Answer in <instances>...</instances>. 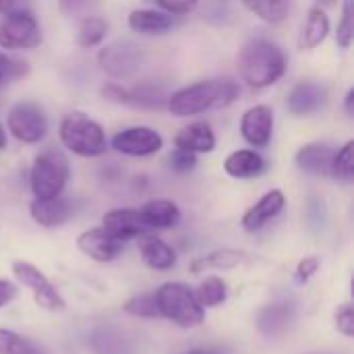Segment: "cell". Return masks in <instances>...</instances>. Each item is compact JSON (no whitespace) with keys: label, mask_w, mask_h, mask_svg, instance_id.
<instances>
[{"label":"cell","mask_w":354,"mask_h":354,"mask_svg":"<svg viewBox=\"0 0 354 354\" xmlns=\"http://www.w3.org/2000/svg\"><path fill=\"white\" fill-rule=\"evenodd\" d=\"M288 60L284 50L268 37H249L236 56V68L251 89L276 85L286 73Z\"/></svg>","instance_id":"obj_1"},{"label":"cell","mask_w":354,"mask_h":354,"mask_svg":"<svg viewBox=\"0 0 354 354\" xmlns=\"http://www.w3.org/2000/svg\"><path fill=\"white\" fill-rule=\"evenodd\" d=\"M241 89L232 79H207L176 89L166 100V108L172 116L189 118L205 114L214 108H226L236 102Z\"/></svg>","instance_id":"obj_2"},{"label":"cell","mask_w":354,"mask_h":354,"mask_svg":"<svg viewBox=\"0 0 354 354\" xmlns=\"http://www.w3.org/2000/svg\"><path fill=\"white\" fill-rule=\"evenodd\" d=\"M58 137L64 149L79 158H100L108 151L104 127L85 112H68L58 124Z\"/></svg>","instance_id":"obj_3"},{"label":"cell","mask_w":354,"mask_h":354,"mask_svg":"<svg viewBox=\"0 0 354 354\" xmlns=\"http://www.w3.org/2000/svg\"><path fill=\"white\" fill-rule=\"evenodd\" d=\"M71 180V162L64 151L48 147L33 158L29 185L35 199L60 197Z\"/></svg>","instance_id":"obj_4"},{"label":"cell","mask_w":354,"mask_h":354,"mask_svg":"<svg viewBox=\"0 0 354 354\" xmlns=\"http://www.w3.org/2000/svg\"><path fill=\"white\" fill-rule=\"evenodd\" d=\"M153 299L160 317H166L180 328H195L205 317V309L197 301L195 290L183 282L162 284L158 290H153Z\"/></svg>","instance_id":"obj_5"},{"label":"cell","mask_w":354,"mask_h":354,"mask_svg":"<svg viewBox=\"0 0 354 354\" xmlns=\"http://www.w3.org/2000/svg\"><path fill=\"white\" fill-rule=\"evenodd\" d=\"M6 131L23 145H35L48 135L50 118L41 104L33 100H21L12 104L6 114Z\"/></svg>","instance_id":"obj_6"},{"label":"cell","mask_w":354,"mask_h":354,"mask_svg":"<svg viewBox=\"0 0 354 354\" xmlns=\"http://www.w3.org/2000/svg\"><path fill=\"white\" fill-rule=\"evenodd\" d=\"M145 60V52L131 39H116L104 46L97 54V64L102 73L112 79H129L133 77Z\"/></svg>","instance_id":"obj_7"},{"label":"cell","mask_w":354,"mask_h":354,"mask_svg":"<svg viewBox=\"0 0 354 354\" xmlns=\"http://www.w3.org/2000/svg\"><path fill=\"white\" fill-rule=\"evenodd\" d=\"M39 44H41V27L33 10L8 15L0 23L2 50H33Z\"/></svg>","instance_id":"obj_8"},{"label":"cell","mask_w":354,"mask_h":354,"mask_svg":"<svg viewBox=\"0 0 354 354\" xmlns=\"http://www.w3.org/2000/svg\"><path fill=\"white\" fill-rule=\"evenodd\" d=\"M108 145L127 158H149L164 149V137L151 127L135 124L114 133Z\"/></svg>","instance_id":"obj_9"},{"label":"cell","mask_w":354,"mask_h":354,"mask_svg":"<svg viewBox=\"0 0 354 354\" xmlns=\"http://www.w3.org/2000/svg\"><path fill=\"white\" fill-rule=\"evenodd\" d=\"M12 274L19 280V284L27 286L33 295V301L37 307L46 311H62L66 307L64 299L56 290V286L46 278L41 270H37L33 263L27 261H15L12 263Z\"/></svg>","instance_id":"obj_10"},{"label":"cell","mask_w":354,"mask_h":354,"mask_svg":"<svg viewBox=\"0 0 354 354\" xmlns=\"http://www.w3.org/2000/svg\"><path fill=\"white\" fill-rule=\"evenodd\" d=\"M276 127V116L272 106L268 104H255L247 108L241 116V135L253 149H263L272 143Z\"/></svg>","instance_id":"obj_11"},{"label":"cell","mask_w":354,"mask_h":354,"mask_svg":"<svg viewBox=\"0 0 354 354\" xmlns=\"http://www.w3.org/2000/svg\"><path fill=\"white\" fill-rule=\"evenodd\" d=\"M77 247L85 257L97 263H110L124 251V241L112 236L108 230L97 226V228H89L81 232L77 236Z\"/></svg>","instance_id":"obj_12"},{"label":"cell","mask_w":354,"mask_h":354,"mask_svg":"<svg viewBox=\"0 0 354 354\" xmlns=\"http://www.w3.org/2000/svg\"><path fill=\"white\" fill-rule=\"evenodd\" d=\"M286 207V197L280 189H272L266 195H261L243 216L241 226L247 232H257L263 226H268V222H272L274 218H278Z\"/></svg>","instance_id":"obj_13"},{"label":"cell","mask_w":354,"mask_h":354,"mask_svg":"<svg viewBox=\"0 0 354 354\" xmlns=\"http://www.w3.org/2000/svg\"><path fill=\"white\" fill-rule=\"evenodd\" d=\"M328 102V89L313 81L297 83L288 97H286V110L292 116H311L319 112Z\"/></svg>","instance_id":"obj_14"},{"label":"cell","mask_w":354,"mask_h":354,"mask_svg":"<svg viewBox=\"0 0 354 354\" xmlns=\"http://www.w3.org/2000/svg\"><path fill=\"white\" fill-rule=\"evenodd\" d=\"M102 228L124 243L131 239H139V236L147 234V230H149L145 226L139 209H131V207H118V209L106 212L102 216Z\"/></svg>","instance_id":"obj_15"},{"label":"cell","mask_w":354,"mask_h":354,"mask_svg":"<svg viewBox=\"0 0 354 354\" xmlns=\"http://www.w3.org/2000/svg\"><path fill=\"white\" fill-rule=\"evenodd\" d=\"M334 147L324 141H311L297 149L295 164L301 172L311 176H330Z\"/></svg>","instance_id":"obj_16"},{"label":"cell","mask_w":354,"mask_h":354,"mask_svg":"<svg viewBox=\"0 0 354 354\" xmlns=\"http://www.w3.org/2000/svg\"><path fill=\"white\" fill-rule=\"evenodd\" d=\"M127 25L139 35H164L176 27V17L158 8H135L129 12Z\"/></svg>","instance_id":"obj_17"},{"label":"cell","mask_w":354,"mask_h":354,"mask_svg":"<svg viewBox=\"0 0 354 354\" xmlns=\"http://www.w3.org/2000/svg\"><path fill=\"white\" fill-rule=\"evenodd\" d=\"M174 147L191 151L195 156L199 153H212L216 149V133L209 122L195 120L187 127H183L174 137Z\"/></svg>","instance_id":"obj_18"},{"label":"cell","mask_w":354,"mask_h":354,"mask_svg":"<svg viewBox=\"0 0 354 354\" xmlns=\"http://www.w3.org/2000/svg\"><path fill=\"white\" fill-rule=\"evenodd\" d=\"M295 315H297V309H295L292 301H276L259 311L257 328L263 336L276 338L292 326Z\"/></svg>","instance_id":"obj_19"},{"label":"cell","mask_w":354,"mask_h":354,"mask_svg":"<svg viewBox=\"0 0 354 354\" xmlns=\"http://www.w3.org/2000/svg\"><path fill=\"white\" fill-rule=\"evenodd\" d=\"M266 170H268V162L257 149H236L228 153L224 160V172L236 180L257 178Z\"/></svg>","instance_id":"obj_20"},{"label":"cell","mask_w":354,"mask_h":354,"mask_svg":"<svg viewBox=\"0 0 354 354\" xmlns=\"http://www.w3.org/2000/svg\"><path fill=\"white\" fill-rule=\"evenodd\" d=\"M29 214L35 224L44 228H56L68 222V218L73 216V205L62 195L54 199H33L29 205Z\"/></svg>","instance_id":"obj_21"},{"label":"cell","mask_w":354,"mask_h":354,"mask_svg":"<svg viewBox=\"0 0 354 354\" xmlns=\"http://www.w3.org/2000/svg\"><path fill=\"white\" fill-rule=\"evenodd\" d=\"M139 239H141L139 241V255L147 268L158 270V272H168L176 266V253L166 241H162L153 234H143Z\"/></svg>","instance_id":"obj_22"},{"label":"cell","mask_w":354,"mask_h":354,"mask_svg":"<svg viewBox=\"0 0 354 354\" xmlns=\"http://www.w3.org/2000/svg\"><path fill=\"white\" fill-rule=\"evenodd\" d=\"M332 31V23L328 12L322 6H313L307 12V19L299 33V48L301 50H315L319 48Z\"/></svg>","instance_id":"obj_23"},{"label":"cell","mask_w":354,"mask_h":354,"mask_svg":"<svg viewBox=\"0 0 354 354\" xmlns=\"http://www.w3.org/2000/svg\"><path fill=\"white\" fill-rule=\"evenodd\" d=\"M139 214L145 226L156 228V230H168V228L178 226L180 222V207L170 199H151L143 203Z\"/></svg>","instance_id":"obj_24"},{"label":"cell","mask_w":354,"mask_h":354,"mask_svg":"<svg viewBox=\"0 0 354 354\" xmlns=\"http://www.w3.org/2000/svg\"><path fill=\"white\" fill-rule=\"evenodd\" d=\"M89 346L95 354H135L133 340L122 330L112 326H102L93 330Z\"/></svg>","instance_id":"obj_25"},{"label":"cell","mask_w":354,"mask_h":354,"mask_svg":"<svg viewBox=\"0 0 354 354\" xmlns=\"http://www.w3.org/2000/svg\"><path fill=\"white\" fill-rule=\"evenodd\" d=\"M247 261V253L239 251V249H216L209 255L197 259L193 263V272H201V270H232L241 263Z\"/></svg>","instance_id":"obj_26"},{"label":"cell","mask_w":354,"mask_h":354,"mask_svg":"<svg viewBox=\"0 0 354 354\" xmlns=\"http://www.w3.org/2000/svg\"><path fill=\"white\" fill-rule=\"evenodd\" d=\"M108 29H110L108 21L97 17V15H89V17L81 19L79 29H77V44H79V48H85V50L97 48L106 39Z\"/></svg>","instance_id":"obj_27"},{"label":"cell","mask_w":354,"mask_h":354,"mask_svg":"<svg viewBox=\"0 0 354 354\" xmlns=\"http://www.w3.org/2000/svg\"><path fill=\"white\" fill-rule=\"evenodd\" d=\"M243 2L263 23L278 25L288 17L292 0H243Z\"/></svg>","instance_id":"obj_28"},{"label":"cell","mask_w":354,"mask_h":354,"mask_svg":"<svg viewBox=\"0 0 354 354\" xmlns=\"http://www.w3.org/2000/svg\"><path fill=\"white\" fill-rule=\"evenodd\" d=\"M168 95H164V91L156 85H137L133 89L127 87V106H135V108H162L166 106Z\"/></svg>","instance_id":"obj_29"},{"label":"cell","mask_w":354,"mask_h":354,"mask_svg":"<svg viewBox=\"0 0 354 354\" xmlns=\"http://www.w3.org/2000/svg\"><path fill=\"white\" fill-rule=\"evenodd\" d=\"M195 295H197V301L201 303L203 309L205 307H218V305H222L226 301L228 286H226V282L220 276H209V278H205L199 284Z\"/></svg>","instance_id":"obj_30"},{"label":"cell","mask_w":354,"mask_h":354,"mask_svg":"<svg viewBox=\"0 0 354 354\" xmlns=\"http://www.w3.org/2000/svg\"><path fill=\"white\" fill-rule=\"evenodd\" d=\"M330 176H334L340 183H353L354 180V141H346L338 151H334Z\"/></svg>","instance_id":"obj_31"},{"label":"cell","mask_w":354,"mask_h":354,"mask_svg":"<svg viewBox=\"0 0 354 354\" xmlns=\"http://www.w3.org/2000/svg\"><path fill=\"white\" fill-rule=\"evenodd\" d=\"M0 354H46L29 338L19 336L12 330L0 328Z\"/></svg>","instance_id":"obj_32"},{"label":"cell","mask_w":354,"mask_h":354,"mask_svg":"<svg viewBox=\"0 0 354 354\" xmlns=\"http://www.w3.org/2000/svg\"><path fill=\"white\" fill-rule=\"evenodd\" d=\"M354 41L353 0H342V15L336 27V44L340 50H351Z\"/></svg>","instance_id":"obj_33"},{"label":"cell","mask_w":354,"mask_h":354,"mask_svg":"<svg viewBox=\"0 0 354 354\" xmlns=\"http://www.w3.org/2000/svg\"><path fill=\"white\" fill-rule=\"evenodd\" d=\"M122 311L129 313L131 317H141V319H156V317H160L158 307H156L153 292H149V295H137V297L129 299L124 303Z\"/></svg>","instance_id":"obj_34"},{"label":"cell","mask_w":354,"mask_h":354,"mask_svg":"<svg viewBox=\"0 0 354 354\" xmlns=\"http://www.w3.org/2000/svg\"><path fill=\"white\" fill-rule=\"evenodd\" d=\"M151 6H156L158 10H164L172 17H185L189 12L195 10V6L199 4V0H143Z\"/></svg>","instance_id":"obj_35"},{"label":"cell","mask_w":354,"mask_h":354,"mask_svg":"<svg viewBox=\"0 0 354 354\" xmlns=\"http://www.w3.org/2000/svg\"><path fill=\"white\" fill-rule=\"evenodd\" d=\"M168 162H170V168H172L176 174H187V172L195 170V166H197V156L191 153V151H185V149H178V147H176V149L170 153Z\"/></svg>","instance_id":"obj_36"},{"label":"cell","mask_w":354,"mask_h":354,"mask_svg":"<svg viewBox=\"0 0 354 354\" xmlns=\"http://www.w3.org/2000/svg\"><path fill=\"white\" fill-rule=\"evenodd\" d=\"M334 324H336V330L346 336V338H353L354 336V311L351 303H344L336 309L334 313Z\"/></svg>","instance_id":"obj_37"},{"label":"cell","mask_w":354,"mask_h":354,"mask_svg":"<svg viewBox=\"0 0 354 354\" xmlns=\"http://www.w3.org/2000/svg\"><path fill=\"white\" fill-rule=\"evenodd\" d=\"M317 270H319V259L317 257H305V259L299 261L295 278H297V282L305 284V282H309L317 274Z\"/></svg>","instance_id":"obj_38"},{"label":"cell","mask_w":354,"mask_h":354,"mask_svg":"<svg viewBox=\"0 0 354 354\" xmlns=\"http://www.w3.org/2000/svg\"><path fill=\"white\" fill-rule=\"evenodd\" d=\"M33 0H0V15L8 17L15 12H23V10H31Z\"/></svg>","instance_id":"obj_39"},{"label":"cell","mask_w":354,"mask_h":354,"mask_svg":"<svg viewBox=\"0 0 354 354\" xmlns=\"http://www.w3.org/2000/svg\"><path fill=\"white\" fill-rule=\"evenodd\" d=\"M17 297V288L8 280H0V309L6 307L12 299Z\"/></svg>","instance_id":"obj_40"},{"label":"cell","mask_w":354,"mask_h":354,"mask_svg":"<svg viewBox=\"0 0 354 354\" xmlns=\"http://www.w3.org/2000/svg\"><path fill=\"white\" fill-rule=\"evenodd\" d=\"M8 60H10V56L0 52V85L8 83Z\"/></svg>","instance_id":"obj_41"},{"label":"cell","mask_w":354,"mask_h":354,"mask_svg":"<svg viewBox=\"0 0 354 354\" xmlns=\"http://www.w3.org/2000/svg\"><path fill=\"white\" fill-rule=\"evenodd\" d=\"M344 112H346V116H353L354 114V89L351 87L348 91H346V95H344Z\"/></svg>","instance_id":"obj_42"},{"label":"cell","mask_w":354,"mask_h":354,"mask_svg":"<svg viewBox=\"0 0 354 354\" xmlns=\"http://www.w3.org/2000/svg\"><path fill=\"white\" fill-rule=\"evenodd\" d=\"M185 354H224L220 353V351H212V348H193V351H189V353Z\"/></svg>","instance_id":"obj_43"},{"label":"cell","mask_w":354,"mask_h":354,"mask_svg":"<svg viewBox=\"0 0 354 354\" xmlns=\"http://www.w3.org/2000/svg\"><path fill=\"white\" fill-rule=\"evenodd\" d=\"M6 141H8V139H6V129L0 124V149H4V147H6Z\"/></svg>","instance_id":"obj_44"},{"label":"cell","mask_w":354,"mask_h":354,"mask_svg":"<svg viewBox=\"0 0 354 354\" xmlns=\"http://www.w3.org/2000/svg\"><path fill=\"white\" fill-rule=\"evenodd\" d=\"M317 2H319L322 6H336L340 0H317Z\"/></svg>","instance_id":"obj_45"},{"label":"cell","mask_w":354,"mask_h":354,"mask_svg":"<svg viewBox=\"0 0 354 354\" xmlns=\"http://www.w3.org/2000/svg\"><path fill=\"white\" fill-rule=\"evenodd\" d=\"M64 2H81V0H64Z\"/></svg>","instance_id":"obj_46"}]
</instances>
